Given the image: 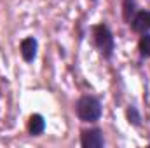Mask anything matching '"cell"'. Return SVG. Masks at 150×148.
Listing matches in <instances>:
<instances>
[{
  "label": "cell",
  "mask_w": 150,
  "mask_h": 148,
  "mask_svg": "<svg viewBox=\"0 0 150 148\" xmlns=\"http://www.w3.org/2000/svg\"><path fill=\"white\" fill-rule=\"evenodd\" d=\"M37 51H38V42H37L35 37H26V38L21 40L19 52H21V58H23L26 63H33V61H35Z\"/></svg>",
  "instance_id": "277c9868"
},
{
  "label": "cell",
  "mask_w": 150,
  "mask_h": 148,
  "mask_svg": "<svg viewBox=\"0 0 150 148\" xmlns=\"http://www.w3.org/2000/svg\"><path fill=\"white\" fill-rule=\"evenodd\" d=\"M131 30L136 33H147L150 32V11H136L134 18L129 23Z\"/></svg>",
  "instance_id": "5b68a950"
},
{
  "label": "cell",
  "mask_w": 150,
  "mask_h": 148,
  "mask_svg": "<svg viewBox=\"0 0 150 148\" xmlns=\"http://www.w3.org/2000/svg\"><path fill=\"white\" fill-rule=\"evenodd\" d=\"M93 2H96V0H93Z\"/></svg>",
  "instance_id": "30bf717a"
},
{
  "label": "cell",
  "mask_w": 150,
  "mask_h": 148,
  "mask_svg": "<svg viewBox=\"0 0 150 148\" xmlns=\"http://www.w3.org/2000/svg\"><path fill=\"white\" fill-rule=\"evenodd\" d=\"M134 14H136V0H124L122 2V16H124V21L127 25L131 23Z\"/></svg>",
  "instance_id": "52a82bcc"
},
{
  "label": "cell",
  "mask_w": 150,
  "mask_h": 148,
  "mask_svg": "<svg viewBox=\"0 0 150 148\" xmlns=\"http://www.w3.org/2000/svg\"><path fill=\"white\" fill-rule=\"evenodd\" d=\"M126 117H127V122H129L131 125H134V127L142 125V115H140V111H138V108H136L134 105H129V106H127Z\"/></svg>",
  "instance_id": "ba28073f"
},
{
  "label": "cell",
  "mask_w": 150,
  "mask_h": 148,
  "mask_svg": "<svg viewBox=\"0 0 150 148\" xmlns=\"http://www.w3.org/2000/svg\"><path fill=\"white\" fill-rule=\"evenodd\" d=\"M80 145L84 148H101V147H105L103 131L98 129V127L82 131V132H80Z\"/></svg>",
  "instance_id": "3957f363"
},
{
  "label": "cell",
  "mask_w": 150,
  "mask_h": 148,
  "mask_svg": "<svg viewBox=\"0 0 150 148\" xmlns=\"http://www.w3.org/2000/svg\"><path fill=\"white\" fill-rule=\"evenodd\" d=\"M75 111H77V117L82 120V122H87V124H93V122H98L101 113H103V106H101V101L93 96V94H84L77 99L75 103Z\"/></svg>",
  "instance_id": "6da1fadb"
},
{
  "label": "cell",
  "mask_w": 150,
  "mask_h": 148,
  "mask_svg": "<svg viewBox=\"0 0 150 148\" xmlns=\"http://www.w3.org/2000/svg\"><path fill=\"white\" fill-rule=\"evenodd\" d=\"M138 51H140L142 58H150V32L142 33L140 42H138Z\"/></svg>",
  "instance_id": "9c48e42d"
},
{
  "label": "cell",
  "mask_w": 150,
  "mask_h": 148,
  "mask_svg": "<svg viewBox=\"0 0 150 148\" xmlns=\"http://www.w3.org/2000/svg\"><path fill=\"white\" fill-rule=\"evenodd\" d=\"M93 37H94V45L98 47L101 56L105 59H112L113 51H115V40H113V33L110 32V28L105 23H100L93 26Z\"/></svg>",
  "instance_id": "7a4b0ae2"
},
{
  "label": "cell",
  "mask_w": 150,
  "mask_h": 148,
  "mask_svg": "<svg viewBox=\"0 0 150 148\" xmlns=\"http://www.w3.org/2000/svg\"><path fill=\"white\" fill-rule=\"evenodd\" d=\"M45 131V120L40 113H33L28 120V132L30 136H40Z\"/></svg>",
  "instance_id": "8992f818"
}]
</instances>
